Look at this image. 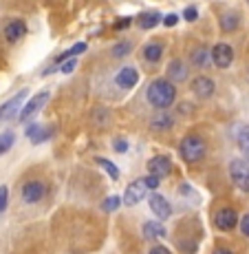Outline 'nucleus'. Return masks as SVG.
<instances>
[{
    "label": "nucleus",
    "instance_id": "obj_1",
    "mask_svg": "<svg viewBox=\"0 0 249 254\" xmlns=\"http://www.w3.org/2000/svg\"><path fill=\"white\" fill-rule=\"evenodd\" d=\"M174 100H177V89L170 80H154L148 86V102L154 109H168V106H172Z\"/></svg>",
    "mask_w": 249,
    "mask_h": 254
},
{
    "label": "nucleus",
    "instance_id": "obj_2",
    "mask_svg": "<svg viewBox=\"0 0 249 254\" xmlns=\"http://www.w3.org/2000/svg\"><path fill=\"white\" fill-rule=\"evenodd\" d=\"M179 150H181V157L188 164H197L205 157V141L199 135H188V137H183Z\"/></svg>",
    "mask_w": 249,
    "mask_h": 254
},
{
    "label": "nucleus",
    "instance_id": "obj_3",
    "mask_svg": "<svg viewBox=\"0 0 249 254\" xmlns=\"http://www.w3.org/2000/svg\"><path fill=\"white\" fill-rule=\"evenodd\" d=\"M229 177H232V182L236 188L245 190L249 192V166L245 162H241V159H234L232 164H229Z\"/></svg>",
    "mask_w": 249,
    "mask_h": 254
},
{
    "label": "nucleus",
    "instance_id": "obj_4",
    "mask_svg": "<svg viewBox=\"0 0 249 254\" xmlns=\"http://www.w3.org/2000/svg\"><path fill=\"white\" fill-rule=\"evenodd\" d=\"M209 53H212V62L218 66V69H227V66L234 62V49L229 45H225V42L216 45Z\"/></svg>",
    "mask_w": 249,
    "mask_h": 254
},
{
    "label": "nucleus",
    "instance_id": "obj_5",
    "mask_svg": "<svg viewBox=\"0 0 249 254\" xmlns=\"http://www.w3.org/2000/svg\"><path fill=\"white\" fill-rule=\"evenodd\" d=\"M47 194V186L42 182H27L22 186V199L27 203H38L42 201Z\"/></svg>",
    "mask_w": 249,
    "mask_h": 254
},
{
    "label": "nucleus",
    "instance_id": "obj_6",
    "mask_svg": "<svg viewBox=\"0 0 249 254\" xmlns=\"http://www.w3.org/2000/svg\"><path fill=\"white\" fill-rule=\"evenodd\" d=\"M146 192H148V188H146L144 179H137V182H133L128 188H126V194H124L126 206H137L139 201H144Z\"/></svg>",
    "mask_w": 249,
    "mask_h": 254
},
{
    "label": "nucleus",
    "instance_id": "obj_7",
    "mask_svg": "<svg viewBox=\"0 0 249 254\" xmlns=\"http://www.w3.org/2000/svg\"><path fill=\"white\" fill-rule=\"evenodd\" d=\"M214 221H216V228L223 232L232 230V228L238 226V214L234 208H223L216 212V217H214Z\"/></svg>",
    "mask_w": 249,
    "mask_h": 254
},
{
    "label": "nucleus",
    "instance_id": "obj_8",
    "mask_svg": "<svg viewBox=\"0 0 249 254\" xmlns=\"http://www.w3.org/2000/svg\"><path fill=\"white\" fill-rule=\"evenodd\" d=\"M47 100H49V93H47V91H42V93H38V95H33L31 100L24 104V109L20 111V120H29L31 115H36L38 111L45 106Z\"/></svg>",
    "mask_w": 249,
    "mask_h": 254
},
{
    "label": "nucleus",
    "instance_id": "obj_9",
    "mask_svg": "<svg viewBox=\"0 0 249 254\" xmlns=\"http://www.w3.org/2000/svg\"><path fill=\"white\" fill-rule=\"evenodd\" d=\"M24 97H27V89H22L18 95H13L9 102H4V104L0 106V120H9V117L16 115V111L20 109V104L24 102Z\"/></svg>",
    "mask_w": 249,
    "mask_h": 254
},
{
    "label": "nucleus",
    "instance_id": "obj_10",
    "mask_svg": "<svg viewBox=\"0 0 249 254\" xmlns=\"http://www.w3.org/2000/svg\"><path fill=\"white\" fill-rule=\"evenodd\" d=\"M148 170L157 177H165V175L172 173V162H170L165 155H159V157H152L148 162Z\"/></svg>",
    "mask_w": 249,
    "mask_h": 254
},
{
    "label": "nucleus",
    "instance_id": "obj_11",
    "mask_svg": "<svg viewBox=\"0 0 249 254\" xmlns=\"http://www.w3.org/2000/svg\"><path fill=\"white\" fill-rule=\"evenodd\" d=\"M115 82H117V86H119V89H133L137 82H139V73H137L133 66H124V69L117 73Z\"/></svg>",
    "mask_w": 249,
    "mask_h": 254
},
{
    "label": "nucleus",
    "instance_id": "obj_12",
    "mask_svg": "<svg viewBox=\"0 0 249 254\" xmlns=\"http://www.w3.org/2000/svg\"><path fill=\"white\" fill-rule=\"evenodd\" d=\"M27 33V24L22 20H9L7 27H4V38H7V42H18L20 38Z\"/></svg>",
    "mask_w": 249,
    "mask_h": 254
},
{
    "label": "nucleus",
    "instance_id": "obj_13",
    "mask_svg": "<svg viewBox=\"0 0 249 254\" xmlns=\"http://www.w3.org/2000/svg\"><path fill=\"white\" fill-rule=\"evenodd\" d=\"M192 93L197 97H201V100H205V97H209L214 93V80H209V77H197V80L192 82Z\"/></svg>",
    "mask_w": 249,
    "mask_h": 254
},
{
    "label": "nucleus",
    "instance_id": "obj_14",
    "mask_svg": "<svg viewBox=\"0 0 249 254\" xmlns=\"http://www.w3.org/2000/svg\"><path fill=\"white\" fill-rule=\"evenodd\" d=\"M150 208H152V212L157 214L159 219H168V217H170V212H172V210H170L168 199L161 197V194H157V192H154L152 197H150Z\"/></svg>",
    "mask_w": 249,
    "mask_h": 254
},
{
    "label": "nucleus",
    "instance_id": "obj_15",
    "mask_svg": "<svg viewBox=\"0 0 249 254\" xmlns=\"http://www.w3.org/2000/svg\"><path fill=\"white\" fill-rule=\"evenodd\" d=\"M168 77H170V82L181 84V82L188 80V66H185L181 60H172L168 66Z\"/></svg>",
    "mask_w": 249,
    "mask_h": 254
},
{
    "label": "nucleus",
    "instance_id": "obj_16",
    "mask_svg": "<svg viewBox=\"0 0 249 254\" xmlns=\"http://www.w3.org/2000/svg\"><path fill=\"white\" fill-rule=\"evenodd\" d=\"M190 60H192V64L199 66V69H209V64H212V53H209V49L199 47L192 51Z\"/></svg>",
    "mask_w": 249,
    "mask_h": 254
},
{
    "label": "nucleus",
    "instance_id": "obj_17",
    "mask_svg": "<svg viewBox=\"0 0 249 254\" xmlns=\"http://www.w3.org/2000/svg\"><path fill=\"white\" fill-rule=\"evenodd\" d=\"M238 27H241V16H238L236 11H227V13H223L221 16V29L225 33L236 31Z\"/></svg>",
    "mask_w": 249,
    "mask_h": 254
},
{
    "label": "nucleus",
    "instance_id": "obj_18",
    "mask_svg": "<svg viewBox=\"0 0 249 254\" xmlns=\"http://www.w3.org/2000/svg\"><path fill=\"white\" fill-rule=\"evenodd\" d=\"M51 135H53L51 126H49V128H42V126H31V128L27 130V137L31 139L33 144H42V141H47Z\"/></svg>",
    "mask_w": 249,
    "mask_h": 254
},
{
    "label": "nucleus",
    "instance_id": "obj_19",
    "mask_svg": "<svg viewBox=\"0 0 249 254\" xmlns=\"http://www.w3.org/2000/svg\"><path fill=\"white\" fill-rule=\"evenodd\" d=\"M144 237L146 239H163L165 237V228L161 226V223L148 221V223H144Z\"/></svg>",
    "mask_w": 249,
    "mask_h": 254
},
{
    "label": "nucleus",
    "instance_id": "obj_20",
    "mask_svg": "<svg viewBox=\"0 0 249 254\" xmlns=\"http://www.w3.org/2000/svg\"><path fill=\"white\" fill-rule=\"evenodd\" d=\"M159 22H161V13H157V11H146V13L139 16V27L141 29H152V27H157Z\"/></svg>",
    "mask_w": 249,
    "mask_h": 254
},
{
    "label": "nucleus",
    "instance_id": "obj_21",
    "mask_svg": "<svg viewBox=\"0 0 249 254\" xmlns=\"http://www.w3.org/2000/svg\"><path fill=\"white\" fill-rule=\"evenodd\" d=\"M161 56H163V47L157 45V42H150V45L144 49V58L148 62H159Z\"/></svg>",
    "mask_w": 249,
    "mask_h": 254
},
{
    "label": "nucleus",
    "instance_id": "obj_22",
    "mask_svg": "<svg viewBox=\"0 0 249 254\" xmlns=\"http://www.w3.org/2000/svg\"><path fill=\"white\" fill-rule=\"evenodd\" d=\"M150 126H152V130H168L170 126H172V117H170L168 113H159V115L152 117Z\"/></svg>",
    "mask_w": 249,
    "mask_h": 254
},
{
    "label": "nucleus",
    "instance_id": "obj_23",
    "mask_svg": "<svg viewBox=\"0 0 249 254\" xmlns=\"http://www.w3.org/2000/svg\"><path fill=\"white\" fill-rule=\"evenodd\" d=\"M84 51H86V42H77V45H73L66 53H62V56L57 58V62H64L66 58H75V56H80V53H84Z\"/></svg>",
    "mask_w": 249,
    "mask_h": 254
},
{
    "label": "nucleus",
    "instance_id": "obj_24",
    "mask_svg": "<svg viewBox=\"0 0 249 254\" xmlns=\"http://www.w3.org/2000/svg\"><path fill=\"white\" fill-rule=\"evenodd\" d=\"M97 164H100V166H101V168H104V170H106V173H108V175H110V179H115V182H117V179H119V168H117V166H115L113 162H108V159L100 157V159H97Z\"/></svg>",
    "mask_w": 249,
    "mask_h": 254
},
{
    "label": "nucleus",
    "instance_id": "obj_25",
    "mask_svg": "<svg viewBox=\"0 0 249 254\" xmlns=\"http://www.w3.org/2000/svg\"><path fill=\"white\" fill-rule=\"evenodd\" d=\"M13 146V133H4L0 135V155H4L9 148Z\"/></svg>",
    "mask_w": 249,
    "mask_h": 254
},
{
    "label": "nucleus",
    "instance_id": "obj_26",
    "mask_svg": "<svg viewBox=\"0 0 249 254\" xmlns=\"http://www.w3.org/2000/svg\"><path fill=\"white\" fill-rule=\"evenodd\" d=\"M119 203H121V199H119V197H108V199H104L101 208H104L106 212H113V210L119 208Z\"/></svg>",
    "mask_w": 249,
    "mask_h": 254
},
{
    "label": "nucleus",
    "instance_id": "obj_27",
    "mask_svg": "<svg viewBox=\"0 0 249 254\" xmlns=\"http://www.w3.org/2000/svg\"><path fill=\"white\" fill-rule=\"evenodd\" d=\"M130 42H119V45H117L115 49H113V56L115 58H121V56H126V53H130Z\"/></svg>",
    "mask_w": 249,
    "mask_h": 254
},
{
    "label": "nucleus",
    "instance_id": "obj_28",
    "mask_svg": "<svg viewBox=\"0 0 249 254\" xmlns=\"http://www.w3.org/2000/svg\"><path fill=\"white\" fill-rule=\"evenodd\" d=\"M77 66V60L75 58H66L64 62H62V66H60V71L62 73H73V69Z\"/></svg>",
    "mask_w": 249,
    "mask_h": 254
},
{
    "label": "nucleus",
    "instance_id": "obj_29",
    "mask_svg": "<svg viewBox=\"0 0 249 254\" xmlns=\"http://www.w3.org/2000/svg\"><path fill=\"white\" fill-rule=\"evenodd\" d=\"M7 201H9V190L7 186H0V212L7 208Z\"/></svg>",
    "mask_w": 249,
    "mask_h": 254
},
{
    "label": "nucleus",
    "instance_id": "obj_30",
    "mask_svg": "<svg viewBox=\"0 0 249 254\" xmlns=\"http://www.w3.org/2000/svg\"><path fill=\"white\" fill-rule=\"evenodd\" d=\"M183 18H185L188 22H194V20L199 18V9H197V7H188V9L183 11Z\"/></svg>",
    "mask_w": 249,
    "mask_h": 254
},
{
    "label": "nucleus",
    "instance_id": "obj_31",
    "mask_svg": "<svg viewBox=\"0 0 249 254\" xmlns=\"http://www.w3.org/2000/svg\"><path fill=\"white\" fill-rule=\"evenodd\" d=\"M159 179H161V177H157V175H150V177H146V179H144L146 188H150V190L159 188Z\"/></svg>",
    "mask_w": 249,
    "mask_h": 254
},
{
    "label": "nucleus",
    "instance_id": "obj_32",
    "mask_svg": "<svg viewBox=\"0 0 249 254\" xmlns=\"http://www.w3.org/2000/svg\"><path fill=\"white\" fill-rule=\"evenodd\" d=\"M130 22H133V18H121V20L115 22V29H117V31H121V29H128Z\"/></svg>",
    "mask_w": 249,
    "mask_h": 254
},
{
    "label": "nucleus",
    "instance_id": "obj_33",
    "mask_svg": "<svg viewBox=\"0 0 249 254\" xmlns=\"http://www.w3.org/2000/svg\"><path fill=\"white\" fill-rule=\"evenodd\" d=\"M241 232L245 234V237H249V214H245V217L241 219Z\"/></svg>",
    "mask_w": 249,
    "mask_h": 254
},
{
    "label": "nucleus",
    "instance_id": "obj_34",
    "mask_svg": "<svg viewBox=\"0 0 249 254\" xmlns=\"http://www.w3.org/2000/svg\"><path fill=\"white\" fill-rule=\"evenodd\" d=\"M177 20H179V18L174 16V13H170V16L163 18V24H165V27H174V24H177Z\"/></svg>",
    "mask_w": 249,
    "mask_h": 254
},
{
    "label": "nucleus",
    "instance_id": "obj_35",
    "mask_svg": "<svg viewBox=\"0 0 249 254\" xmlns=\"http://www.w3.org/2000/svg\"><path fill=\"white\" fill-rule=\"evenodd\" d=\"M115 150H117V153H124V150H128V144H126V141H121V139H117L115 141Z\"/></svg>",
    "mask_w": 249,
    "mask_h": 254
},
{
    "label": "nucleus",
    "instance_id": "obj_36",
    "mask_svg": "<svg viewBox=\"0 0 249 254\" xmlns=\"http://www.w3.org/2000/svg\"><path fill=\"white\" fill-rule=\"evenodd\" d=\"M150 254H172L168 250V248H163V246H157V248H152V250H150Z\"/></svg>",
    "mask_w": 249,
    "mask_h": 254
},
{
    "label": "nucleus",
    "instance_id": "obj_37",
    "mask_svg": "<svg viewBox=\"0 0 249 254\" xmlns=\"http://www.w3.org/2000/svg\"><path fill=\"white\" fill-rule=\"evenodd\" d=\"M241 150H243V153H245V157H247V162H249V144H247V146H243Z\"/></svg>",
    "mask_w": 249,
    "mask_h": 254
},
{
    "label": "nucleus",
    "instance_id": "obj_38",
    "mask_svg": "<svg viewBox=\"0 0 249 254\" xmlns=\"http://www.w3.org/2000/svg\"><path fill=\"white\" fill-rule=\"evenodd\" d=\"M214 254H234V252H229V250H216Z\"/></svg>",
    "mask_w": 249,
    "mask_h": 254
},
{
    "label": "nucleus",
    "instance_id": "obj_39",
    "mask_svg": "<svg viewBox=\"0 0 249 254\" xmlns=\"http://www.w3.org/2000/svg\"><path fill=\"white\" fill-rule=\"evenodd\" d=\"M247 2H249V0H247Z\"/></svg>",
    "mask_w": 249,
    "mask_h": 254
}]
</instances>
